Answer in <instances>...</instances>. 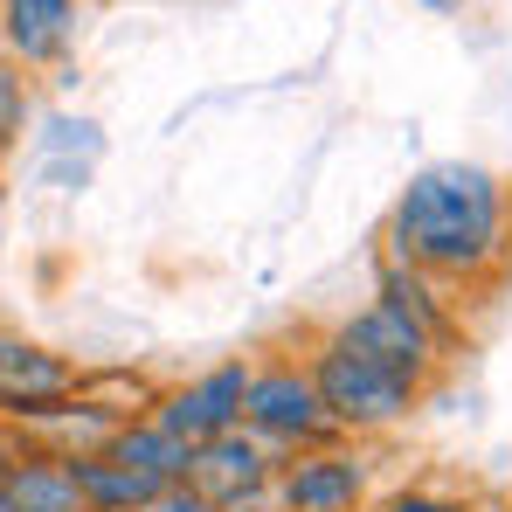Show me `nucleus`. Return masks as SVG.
I'll return each mask as SVG.
<instances>
[{"mask_svg":"<svg viewBox=\"0 0 512 512\" xmlns=\"http://www.w3.org/2000/svg\"><path fill=\"white\" fill-rule=\"evenodd\" d=\"M305 367H312V388H319V402H326V416L340 436H381V429H402L416 409H423V395L409 388V381H395L388 367H374V360H360L346 340H326L305 353Z\"/></svg>","mask_w":512,"mask_h":512,"instance_id":"obj_2","label":"nucleus"},{"mask_svg":"<svg viewBox=\"0 0 512 512\" xmlns=\"http://www.w3.org/2000/svg\"><path fill=\"white\" fill-rule=\"evenodd\" d=\"M250 367L256 360H215V367H201L194 381H180V388H160V409H153V423L173 429L187 450L194 443H208V436H222V429L243 423V395H250Z\"/></svg>","mask_w":512,"mask_h":512,"instance_id":"obj_6","label":"nucleus"},{"mask_svg":"<svg viewBox=\"0 0 512 512\" xmlns=\"http://www.w3.org/2000/svg\"><path fill=\"white\" fill-rule=\"evenodd\" d=\"M0 485H7L14 512H90L84 492H77L70 457H56V450H28V457H21Z\"/></svg>","mask_w":512,"mask_h":512,"instance_id":"obj_13","label":"nucleus"},{"mask_svg":"<svg viewBox=\"0 0 512 512\" xmlns=\"http://www.w3.org/2000/svg\"><path fill=\"white\" fill-rule=\"evenodd\" d=\"M374 305H388V312H402L409 326H423L443 353L457 346V305H450L443 284H429L423 270H402V263L381 256V270H374Z\"/></svg>","mask_w":512,"mask_h":512,"instance_id":"obj_11","label":"nucleus"},{"mask_svg":"<svg viewBox=\"0 0 512 512\" xmlns=\"http://www.w3.org/2000/svg\"><path fill=\"white\" fill-rule=\"evenodd\" d=\"M243 429L263 436L277 457H298V450H319V443L340 436L333 416H326V402H319V388H312L305 360H256L250 395H243Z\"/></svg>","mask_w":512,"mask_h":512,"instance_id":"obj_3","label":"nucleus"},{"mask_svg":"<svg viewBox=\"0 0 512 512\" xmlns=\"http://www.w3.org/2000/svg\"><path fill=\"white\" fill-rule=\"evenodd\" d=\"M277 464H284V457H277L263 436H250V429L236 423V429H222V436H208V443H194L187 485L222 506V499H236V492H263V485L277 478Z\"/></svg>","mask_w":512,"mask_h":512,"instance_id":"obj_9","label":"nucleus"},{"mask_svg":"<svg viewBox=\"0 0 512 512\" xmlns=\"http://www.w3.org/2000/svg\"><path fill=\"white\" fill-rule=\"evenodd\" d=\"M388 263L464 291L512 263V187L485 160H429L388 208Z\"/></svg>","mask_w":512,"mask_h":512,"instance_id":"obj_1","label":"nucleus"},{"mask_svg":"<svg viewBox=\"0 0 512 512\" xmlns=\"http://www.w3.org/2000/svg\"><path fill=\"white\" fill-rule=\"evenodd\" d=\"M77 35H84V0H0V56L21 63L28 77L70 63Z\"/></svg>","mask_w":512,"mask_h":512,"instance_id":"obj_8","label":"nucleus"},{"mask_svg":"<svg viewBox=\"0 0 512 512\" xmlns=\"http://www.w3.org/2000/svg\"><path fill=\"white\" fill-rule=\"evenodd\" d=\"M409 7H423V14H457L464 0H409Z\"/></svg>","mask_w":512,"mask_h":512,"instance_id":"obj_18","label":"nucleus"},{"mask_svg":"<svg viewBox=\"0 0 512 512\" xmlns=\"http://www.w3.org/2000/svg\"><path fill=\"white\" fill-rule=\"evenodd\" d=\"M0 512H14V499H7V485H0Z\"/></svg>","mask_w":512,"mask_h":512,"instance_id":"obj_19","label":"nucleus"},{"mask_svg":"<svg viewBox=\"0 0 512 512\" xmlns=\"http://www.w3.org/2000/svg\"><path fill=\"white\" fill-rule=\"evenodd\" d=\"M28 153H35V173H42L56 194H77L90 180V167L104 160V125H97L90 111H49V118H35Z\"/></svg>","mask_w":512,"mask_h":512,"instance_id":"obj_10","label":"nucleus"},{"mask_svg":"<svg viewBox=\"0 0 512 512\" xmlns=\"http://www.w3.org/2000/svg\"><path fill=\"white\" fill-rule=\"evenodd\" d=\"M277 492V512H367V492H374V457L353 443V436H333L319 450H298L277 464L270 478Z\"/></svg>","mask_w":512,"mask_h":512,"instance_id":"obj_4","label":"nucleus"},{"mask_svg":"<svg viewBox=\"0 0 512 512\" xmlns=\"http://www.w3.org/2000/svg\"><path fill=\"white\" fill-rule=\"evenodd\" d=\"M77 388H84V367L70 353H56V346L0 326V423L28 429L35 416L77 402Z\"/></svg>","mask_w":512,"mask_h":512,"instance_id":"obj_5","label":"nucleus"},{"mask_svg":"<svg viewBox=\"0 0 512 512\" xmlns=\"http://www.w3.org/2000/svg\"><path fill=\"white\" fill-rule=\"evenodd\" d=\"M146 512H222V506L180 478V485H167V492H153V499H146Z\"/></svg>","mask_w":512,"mask_h":512,"instance_id":"obj_16","label":"nucleus"},{"mask_svg":"<svg viewBox=\"0 0 512 512\" xmlns=\"http://www.w3.org/2000/svg\"><path fill=\"white\" fill-rule=\"evenodd\" d=\"M35 118H42V111H35V77L0 56V153L28 146V139H35Z\"/></svg>","mask_w":512,"mask_h":512,"instance_id":"obj_15","label":"nucleus"},{"mask_svg":"<svg viewBox=\"0 0 512 512\" xmlns=\"http://www.w3.org/2000/svg\"><path fill=\"white\" fill-rule=\"evenodd\" d=\"M0 160H7V153H0Z\"/></svg>","mask_w":512,"mask_h":512,"instance_id":"obj_20","label":"nucleus"},{"mask_svg":"<svg viewBox=\"0 0 512 512\" xmlns=\"http://www.w3.org/2000/svg\"><path fill=\"white\" fill-rule=\"evenodd\" d=\"M374 512H471V506L450 499V492H395V499H381Z\"/></svg>","mask_w":512,"mask_h":512,"instance_id":"obj_17","label":"nucleus"},{"mask_svg":"<svg viewBox=\"0 0 512 512\" xmlns=\"http://www.w3.org/2000/svg\"><path fill=\"white\" fill-rule=\"evenodd\" d=\"M333 340H346L360 360H374V367H388V374L409 381L416 395H429V381H436L443 360H450L423 326H409L402 312H388V305H374V298H367L360 312H346L340 326H333Z\"/></svg>","mask_w":512,"mask_h":512,"instance_id":"obj_7","label":"nucleus"},{"mask_svg":"<svg viewBox=\"0 0 512 512\" xmlns=\"http://www.w3.org/2000/svg\"><path fill=\"white\" fill-rule=\"evenodd\" d=\"M104 457H111V464H125L132 478H146L153 492H167V485L187 478V457H194V450H187L173 429H160L153 416H139V423H118V436L104 443Z\"/></svg>","mask_w":512,"mask_h":512,"instance_id":"obj_12","label":"nucleus"},{"mask_svg":"<svg viewBox=\"0 0 512 512\" xmlns=\"http://www.w3.org/2000/svg\"><path fill=\"white\" fill-rule=\"evenodd\" d=\"M111 436H118V423H111L97 402H84V395L28 423V443H35V450H56V457H90V450H104Z\"/></svg>","mask_w":512,"mask_h":512,"instance_id":"obj_14","label":"nucleus"}]
</instances>
